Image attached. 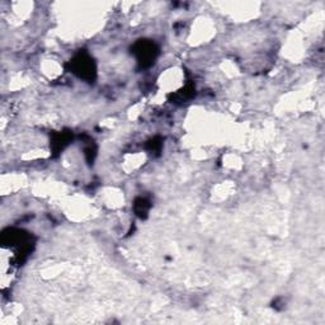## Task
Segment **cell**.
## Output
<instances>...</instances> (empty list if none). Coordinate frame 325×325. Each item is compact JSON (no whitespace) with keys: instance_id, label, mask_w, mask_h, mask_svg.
I'll return each mask as SVG.
<instances>
[{"instance_id":"1","label":"cell","mask_w":325,"mask_h":325,"mask_svg":"<svg viewBox=\"0 0 325 325\" xmlns=\"http://www.w3.org/2000/svg\"><path fill=\"white\" fill-rule=\"evenodd\" d=\"M92 61L93 60L90 57L79 55L78 57L73 60V73H75L80 78L92 79L93 75L96 74V67Z\"/></svg>"},{"instance_id":"2","label":"cell","mask_w":325,"mask_h":325,"mask_svg":"<svg viewBox=\"0 0 325 325\" xmlns=\"http://www.w3.org/2000/svg\"><path fill=\"white\" fill-rule=\"evenodd\" d=\"M138 55H139V59H140V62H143V64L150 62L152 60H154V56H155L154 45H153V43H148V42L139 43Z\"/></svg>"},{"instance_id":"3","label":"cell","mask_w":325,"mask_h":325,"mask_svg":"<svg viewBox=\"0 0 325 325\" xmlns=\"http://www.w3.org/2000/svg\"><path fill=\"white\" fill-rule=\"evenodd\" d=\"M135 207H136V212H138V215H140V216H143V213L144 215H146V212H148V210H149L148 202L143 198H140L136 201V203H135Z\"/></svg>"}]
</instances>
